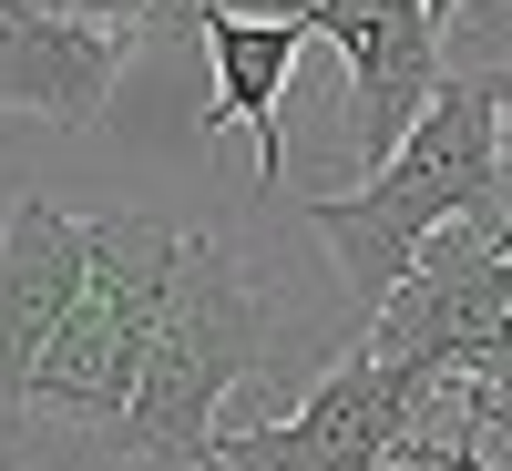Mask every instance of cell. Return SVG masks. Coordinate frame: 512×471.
Masks as SVG:
<instances>
[{"label": "cell", "instance_id": "1", "mask_svg": "<svg viewBox=\"0 0 512 471\" xmlns=\"http://www.w3.org/2000/svg\"><path fill=\"white\" fill-rule=\"evenodd\" d=\"M472 216H512L502 195V113H492V72H451L441 103L420 113V134L349 195H308V236L338 256L369 308H390L410 287V267L431 256V236L472 226Z\"/></svg>", "mask_w": 512, "mask_h": 471}, {"label": "cell", "instance_id": "2", "mask_svg": "<svg viewBox=\"0 0 512 471\" xmlns=\"http://www.w3.org/2000/svg\"><path fill=\"white\" fill-rule=\"evenodd\" d=\"M267 338H277V297L246 277V256L226 236H195L175 308L154 328L144 390L103 431V471H216V441H226L216 410H226L236 379L267 369Z\"/></svg>", "mask_w": 512, "mask_h": 471}, {"label": "cell", "instance_id": "3", "mask_svg": "<svg viewBox=\"0 0 512 471\" xmlns=\"http://www.w3.org/2000/svg\"><path fill=\"white\" fill-rule=\"evenodd\" d=\"M185 226L144 216V205H123V216H93V277H82V308L62 318L52 359L31 379V410L62 420V431L103 441L123 410L144 390V359H154V328L175 308V277H185Z\"/></svg>", "mask_w": 512, "mask_h": 471}, {"label": "cell", "instance_id": "4", "mask_svg": "<svg viewBox=\"0 0 512 471\" xmlns=\"http://www.w3.org/2000/svg\"><path fill=\"white\" fill-rule=\"evenodd\" d=\"M420 410H431V390H420L410 369L359 349V359H338L287 420L226 431L216 471H400L410 441H420Z\"/></svg>", "mask_w": 512, "mask_h": 471}, {"label": "cell", "instance_id": "5", "mask_svg": "<svg viewBox=\"0 0 512 471\" xmlns=\"http://www.w3.org/2000/svg\"><path fill=\"white\" fill-rule=\"evenodd\" d=\"M318 31L338 41V62H349V164H359V185L390 164L410 134H420V113L441 103V21H431V0H328Z\"/></svg>", "mask_w": 512, "mask_h": 471}, {"label": "cell", "instance_id": "6", "mask_svg": "<svg viewBox=\"0 0 512 471\" xmlns=\"http://www.w3.org/2000/svg\"><path fill=\"white\" fill-rule=\"evenodd\" d=\"M82 277H93V226L62 216L52 195H11L0 216V420L31 410V379L62 318L82 308Z\"/></svg>", "mask_w": 512, "mask_h": 471}, {"label": "cell", "instance_id": "7", "mask_svg": "<svg viewBox=\"0 0 512 471\" xmlns=\"http://www.w3.org/2000/svg\"><path fill=\"white\" fill-rule=\"evenodd\" d=\"M123 52H134L123 21L62 11V0H0V113H41L82 134V123H103Z\"/></svg>", "mask_w": 512, "mask_h": 471}, {"label": "cell", "instance_id": "8", "mask_svg": "<svg viewBox=\"0 0 512 471\" xmlns=\"http://www.w3.org/2000/svg\"><path fill=\"white\" fill-rule=\"evenodd\" d=\"M205 62H216V134H256V185H287V144H277V113H287V72L308 52L297 21H236V11H185Z\"/></svg>", "mask_w": 512, "mask_h": 471}, {"label": "cell", "instance_id": "9", "mask_svg": "<svg viewBox=\"0 0 512 471\" xmlns=\"http://www.w3.org/2000/svg\"><path fill=\"white\" fill-rule=\"evenodd\" d=\"M400 471H512V461H492V451H482V441H472V431H461V441H431V431H420V441H410V461H400Z\"/></svg>", "mask_w": 512, "mask_h": 471}, {"label": "cell", "instance_id": "10", "mask_svg": "<svg viewBox=\"0 0 512 471\" xmlns=\"http://www.w3.org/2000/svg\"><path fill=\"white\" fill-rule=\"evenodd\" d=\"M185 11H236V21H297V31H318L328 0H185Z\"/></svg>", "mask_w": 512, "mask_h": 471}, {"label": "cell", "instance_id": "11", "mask_svg": "<svg viewBox=\"0 0 512 471\" xmlns=\"http://www.w3.org/2000/svg\"><path fill=\"white\" fill-rule=\"evenodd\" d=\"M492 113H502V195H512V62H492Z\"/></svg>", "mask_w": 512, "mask_h": 471}, {"label": "cell", "instance_id": "12", "mask_svg": "<svg viewBox=\"0 0 512 471\" xmlns=\"http://www.w3.org/2000/svg\"><path fill=\"white\" fill-rule=\"evenodd\" d=\"M62 11H93V21H123V31H134L144 11H164V0H62Z\"/></svg>", "mask_w": 512, "mask_h": 471}, {"label": "cell", "instance_id": "13", "mask_svg": "<svg viewBox=\"0 0 512 471\" xmlns=\"http://www.w3.org/2000/svg\"><path fill=\"white\" fill-rule=\"evenodd\" d=\"M461 11H472V0H431V21H441V31H451V21H461Z\"/></svg>", "mask_w": 512, "mask_h": 471}, {"label": "cell", "instance_id": "14", "mask_svg": "<svg viewBox=\"0 0 512 471\" xmlns=\"http://www.w3.org/2000/svg\"><path fill=\"white\" fill-rule=\"evenodd\" d=\"M502 246H512V216H502Z\"/></svg>", "mask_w": 512, "mask_h": 471}, {"label": "cell", "instance_id": "15", "mask_svg": "<svg viewBox=\"0 0 512 471\" xmlns=\"http://www.w3.org/2000/svg\"><path fill=\"white\" fill-rule=\"evenodd\" d=\"M502 420H512V390H502Z\"/></svg>", "mask_w": 512, "mask_h": 471}]
</instances>
